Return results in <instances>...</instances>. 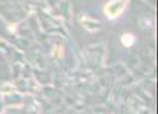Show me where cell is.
<instances>
[{
	"mask_svg": "<svg viewBox=\"0 0 158 114\" xmlns=\"http://www.w3.org/2000/svg\"><path fill=\"white\" fill-rule=\"evenodd\" d=\"M124 5H126V0H114V1H110L106 5L105 12L107 13V16L110 18H116L117 16H119L122 13Z\"/></svg>",
	"mask_w": 158,
	"mask_h": 114,
	"instance_id": "cell-1",
	"label": "cell"
}]
</instances>
